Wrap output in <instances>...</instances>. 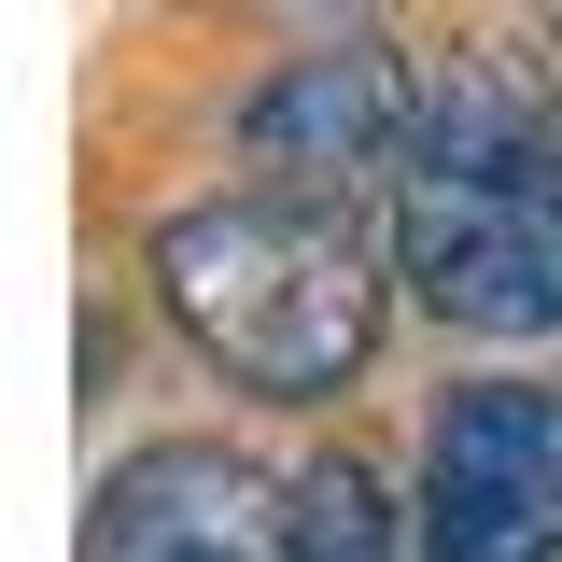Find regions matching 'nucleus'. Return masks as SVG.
Masks as SVG:
<instances>
[{
    "mask_svg": "<svg viewBox=\"0 0 562 562\" xmlns=\"http://www.w3.org/2000/svg\"><path fill=\"white\" fill-rule=\"evenodd\" d=\"M281 562H394V492L366 479L351 450H324V464L295 479V549Z\"/></svg>",
    "mask_w": 562,
    "mask_h": 562,
    "instance_id": "423d86ee",
    "label": "nucleus"
},
{
    "mask_svg": "<svg viewBox=\"0 0 562 562\" xmlns=\"http://www.w3.org/2000/svg\"><path fill=\"white\" fill-rule=\"evenodd\" d=\"M394 281L479 338L562 324V70L535 43H479L422 85V140L394 169Z\"/></svg>",
    "mask_w": 562,
    "mask_h": 562,
    "instance_id": "f257e3e1",
    "label": "nucleus"
},
{
    "mask_svg": "<svg viewBox=\"0 0 562 562\" xmlns=\"http://www.w3.org/2000/svg\"><path fill=\"white\" fill-rule=\"evenodd\" d=\"M155 295L169 324L268 408H324L380 351V239L338 198H198L155 225Z\"/></svg>",
    "mask_w": 562,
    "mask_h": 562,
    "instance_id": "f03ea898",
    "label": "nucleus"
},
{
    "mask_svg": "<svg viewBox=\"0 0 562 562\" xmlns=\"http://www.w3.org/2000/svg\"><path fill=\"white\" fill-rule=\"evenodd\" d=\"M281 549H295V492H268L211 436L127 450L85 506V562H281Z\"/></svg>",
    "mask_w": 562,
    "mask_h": 562,
    "instance_id": "39448f33",
    "label": "nucleus"
},
{
    "mask_svg": "<svg viewBox=\"0 0 562 562\" xmlns=\"http://www.w3.org/2000/svg\"><path fill=\"white\" fill-rule=\"evenodd\" d=\"M408 140H422V85L380 29H338V43L281 57L239 99V155L268 169V198H338L351 211L366 169H408Z\"/></svg>",
    "mask_w": 562,
    "mask_h": 562,
    "instance_id": "20e7f679",
    "label": "nucleus"
},
{
    "mask_svg": "<svg viewBox=\"0 0 562 562\" xmlns=\"http://www.w3.org/2000/svg\"><path fill=\"white\" fill-rule=\"evenodd\" d=\"M422 562H562V394L464 380L422 436Z\"/></svg>",
    "mask_w": 562,
    "mask_h": 562,
    "instance_id": "7ed1b4c3",
    "label": "nucleus"
}]
</instances>
